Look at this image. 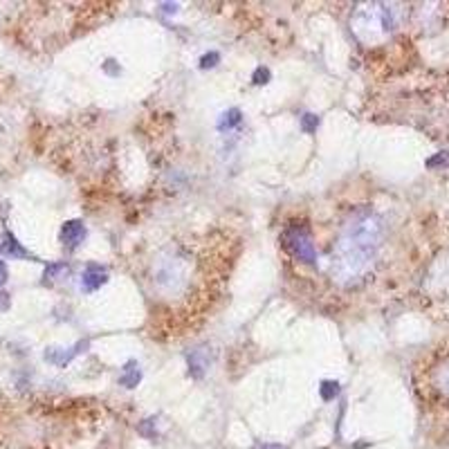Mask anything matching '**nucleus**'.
I'll return each mask as SVG.
<instances>
[{"mask_svg": "<svg viewBox=\"0 0 449 449\" xmlns=\"http://www.w3.org/2000/svg\"><path fill=\"white\" fill-rule=\"evenodd\" d=\"M240 110L238 108H229L227 113H223L220 115V119H218V130L220 133H225V130H231L234 126H238L240 124Z\"/></svg>", "mask_w": 449, "mask_h": 449, "instance_id": "6e6552de", "label": "nucleus"}, {"mask_svg": "<svg viewBox=\"0 0 449 449\" xmlns=\"http://www.w3.org/2000/svg\"><path fill=\"white\" fill-rule=\"evenodd\" d=\"M209 366H211V350L207 348V346L191 350V355H189V373H191V378H196V380L205 378V373L209 371Z\"/></svg>", "mask_w": 449, "mask_h": 449, "instance_id": "20e7f679", "label": "nucleus"}, {"mask_svg": "<svg viewBox=\"0 0 449 449\" xmlns=\"http://www.w3.org/2000/svg\"><path fill=\"white\" fill-rule=\"evenodd\" d=\"M384 236V223L373 211H357L344 225L332 249V277L339 283L362 279L373 265Z\"/></svg>", "mask_w": 449, "mask_h": 449, "instance_id": "f257e3e1", "label": "nucleus"}, {"mask_svg": "<svg viewBox=\"0 0 449 449\" xmlns=\"http://www.w3.org/2000/svg\"><path fill=\"white\" fill-rule=\"evenodd\" d=\"M447 162H449V153H438V155L429 157V160H427V166H429V168H436V166H445Z\"/></svg>", "mask_w": 449, "mask_h": 449, "instance_id": "2eb2a0df", "label": "nucleus"}, {"mask_svg": "<svg viewBox=\"0 0 449 449\" xmlns=\"http://www.w3.org/2000/svg\"><path fill=\"white\" fill-rule=\"evenodd\" d=\"M0 252H3L5 256H12V258H34L32 254L27 252V249L23 247L21 243H18L16 236H14L12 231H5L3 245H0Z\"/></svg>", "mask_w": 449, "mask_h": 449, "instance_id": "423d86ee", "label": "nucleus"}, {"mask_svg": "<svg viewBox=\"0 0 449 449\" xmlns=\"http://www.w3.org/2000/svg\"><path fill=\"white\" fill-rule=\"evenodd\" d=\"M113 63H115V61H106L104 70H106V72H108V74H119V67H115Z\"/></svg>", "mask_w": 449, "mask_h": 449, "instance_id": "f3484780", "label": "nucleus"}, {"mask_svg": "<svg viewBox=\"0 0 449 449\" xmlns=\"http://www.w3.org/2000/svg\"><path fill=\"white\" fill-rule=\"evenodd\" d=\"M218 61H220L218 52H209V54H205L200 59V67H202V70H207V67H214L216 63H218Z\"/></svg>", "mask_w": 449, "mask_h": 449, "instance_id": "4468645a", "label": "nucleus"}, {"mask_svg": "<svg viewBox=\"0 0 449 449\" xmlns=\"http://www.w3.org/2000/svg\"><path fill=\"white\" fill-rule=\"evenodd\" d=\"M67 274V265L65 263H52L45 267V281H52V279H59Z\"/></svg>", "mask_w": 449, "mask_h": 449, "instance_id": "9d476101", "label": "nucleus"}, {"mask_svg": "<svg viewBox=\"0 0 449 449\" xmlns=\"http://www.w3.org/2000/svg\"><path fill=\"white\" fill-rule=\"evenodd\" d=\"M260 449H288V447H283V445H274V442H272V445H263Z\"/></svg>", "mask_w": 449, "mask_h": 449, "instance_id": "6ab92c4d", "label": "nucleus"}, {"mask_svg": "<svg viewBox=\"0 0 449 449\" xmlns=\"http://www.w3.org/2000/svg\"><path fill=\"white\" fill-rule=\"evenodd\" d=\"M85 238V225L81 220H67L61 227V240L67 247H76L79 243H83Z\"/></svg>", "mask_w": 449, "mask_h": 449, "instance_id": "39448f33", "label": "nucleus"}, {"mask_svg": "<svg viewBox=\"0 0 449 449\" xmlns=\"http://www.w3.org/2000/svg\"><path fill=\"white\" fill-rule=\"evenodd\" d=\"M270 76H272V74H270V70H267V67H263V65H260V67H256V70H254L252 81H254V83H256V85H263V83H267V81H270Z\"/></svg>", "mask_w": 449, "mask_h": 449, "instance_id": "f8f14e48", "label": "nucleus"}, {"mask_svg": "<svg viewBox=\"0 0 449 449\" xmlns=\"http://www.w3.org/2000/svg\"><path fill=\"white\" fill-rule=\"evenodd\" d=\"M155 420L153 418H148V420H144L142 424H139V433H142V436H146V438H155Z\"/></svg>", "mask_w": 449, "mask_h": 449, "instance_id": "ddd939ff", "label": "nucleus"}, {"mask_svg": "<svg viewBox=\"0 0 449 449\" xmlns=\"http://www.w3.org/2000/svg\"><path fill=\"white\" fill-rule=\"evenodd\" d=\"M7 277H9V272H7V265L0 260V286H3L5 281H7Z\"/></svg>", "mask_w": 449, "mask_h": 449, "instance_id": "a211bd4d", "label": "nucleus"}, {"mask_svg": "<svg viewBox=\"0 0 449 449\" xmlns=\"http://www.w3.org/2000/svg\"><path fill=\"white\" fill-rule=\"evenodd\" d=\"M319 393H321V400L330 402V400H335L337 395H339V384L332 382V380H326V382H321V386H319Z\"/></svg>", "mask_w": 449, "mask_h": 449, "instance_id": "1a4fd4ad", "label": "nucleus"}, {"mask_svg": "<svg viewBox=\"0 0 449 449\" xmlns=\"http://www.w3.org/2000/svg\"><path fill=\"white\" fill-rule=\"evenodd\" d=\"M283 240H286V245L290 247V252H292L299 260H303V263H310V265L317 260L315 243H312L310 234H308L303 227H290V229H286V234H283Z\"/></svg>", "mask_w": 449, "mask_h": 449, "instance_id": "f03ea898", "label": "nucleus"}, {"mask_svg": "<svg viewBox=\"0 0 449 449\" xmlns=\"http://www.w3.org/2000/svg\"><path fill=\"white\" fill-rule=\"evenodd\" d=\"M162 7H164V12H166V14L175 12V5H162Z\"/></svg>", "mask_w": 449, "mask_h": 449, "instance_id": "aec40b11", "label": "nucleus"}, {"mask_svg": "<svg viewBox=\"0 0 449 449\" xmlns=\"http://www.w3.org/2000/svg\"><path fill=\"white\" fill-rule=\"evenodd\" d=\"M317 126H319V117H317V115L306 113L301 117V130H303V133H315Z\"/></svg>", "mask_w": 449, "mask_h": 449, "instance_id": "9b49d317", "label": "nucleus"}, {"mask_svg": "<svg viewBox=\"0 0 449 449\" xmlns=\"http://www.w3.org/2000/svg\"><path fill=\"white\" fill-rule=\"evenodd\" d=\"M139 380H142L139 364L137 362H128V364L124 366V373H122V378H119V384L126 386V389H135V386L139 384Z\"/></svg>", "mask_w": 449, "mask_h": 449, "instance_id": "0eeeda50", "label": "nucleus"}, {"mask_svg": "<svg viewBox=\"0 0 449 449\" xmlns=\"http://www.w3.org/2000/svg\"><path fill=\"white\" fill-rule=\"evenodd\" d=\"M106 281H108L106 267H101L99 263H90L88 267L83 270V274H81V290H83V292H95V290H99Z\"/></svg>", "mask_w": 449, "mask_h": 449, "instance_id": "7ed1b4c3", "label": "nucleus"}, {"mask_svg": "<svg viewBox=\"0 0 449 449\" xmlns=\"http://www.w3.org/2000/svg\"><path fill=\"white\" fill-rule=\"evenodd\" d=\"M9 294L7 292H3V290H0V310H9Z\"/></svg>", "mask_w": 449, "mask_h": 449, "instance_id": "dca6fc26", "label": "nucleus"}]
</instances>
